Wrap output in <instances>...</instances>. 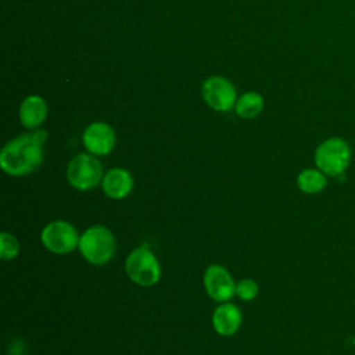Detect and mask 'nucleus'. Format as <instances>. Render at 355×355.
<instances>
[{"label":"nucleus","instance_id":"4468645a","mask_svg":"<svg viewBox=\"0 0 355 355\" xmlns=\"http://www.w3.org/2000/svg\"><path fill=\"white\" fill-rule=\"evenodd\" d=\"M263 108V98L261 94L255 92H247L241 94L234 105V111L239 116L244 119H251L255 118L257 115L261 114Z\"/></svg>","mask_w":355,"mask_h":355},{"label":"nucleus","instance_id":"f257e3e1","mask_svg":"<svg viewBox=\"0 0 355 355\" xmlns=\"http://www.w3.org/2000/svg\"><path fill=\"white\" fill-rule=\"evenodd\" d=\"M46 139L47 132L44 129H35L11 139L0 153L3 172L15 178L35 172L43 164V143Z\"/></svg>","mask_w":355,"mask_h":355},{"label":"nucleus","instance_id":"9b49d317","mask_svg":"<svg viewBox=\"0 0 355 355\" xmlns=\"http://www.w3.org/2000/svg\"><path fill=\"white\" fill-rule=\"evenodd\" d=\"M135 186L133 176L125 168H112L107 171L101 180V189L108 198L123 200L126 198Z\"/></svg>","mask_w":355,"mask_h":355},{"label":"nucleus","instance_id":"9d476101","mask_svg":"<svg viewBox=\"0 0 355 355\" xmlns=\"http://www.w3.org/2000/svg\"><path fill=\"white\" fill-rule=\"evenodd\" d=\"M214 330L222 337H230L236 334L241 326L243 315L239 306L232 302H220L211 316Z\"/></svg>","mask_w":355,"mask_h":355},{"label":"nucleus","instance_id":"f03ea898","mask_svg":"<svg viewBox=\"0 0 355 355\" xmlns=\"http://www.w3.org/2000/svg\"><path fill=\"white\" fill-rule=\"evenodd\" d=\"M78 250L89 263L101 266L114 258L116 240L107 226L94 225L80 234Z\"/></svg>","mask_w":355,"mask_h":355},{"label":"nucleus","instance_id":"2eb2a0df","mask_svg":"<svg viewBox=\"0 0 355 355\" xmlns=\"http://www.w3.org/2000/svg\"><path fill=\"white\" fill-rule=\"evenodd\" d=\"M21 250V244L18 239L8 233V232H1L0 234V257L4 261H11L18 257Z\"/></svg>","mask_w":355,"mask_h":355},{"label":"nucleus","instance_id":"20e7f679","mask_svg":"<svg viewBox=\"0 0 355 355\" xmlns=\"http://www.w3.org/2000/svg\"><path fill=\"white\" fill-rule=\"evenodd\" d=\"M65 176L73 189L89 191L101 184L104 172L103 165L96 155L90 153H79L68 162Z\"/></svg>","mask_w":355,"mask_h":355},{"label":"nucleus","instance_id":"6e6552de","mask_svg":"<svg viewBox=\"0 0 355 355\" xmlns=\"http://www.w3.org/2000/svg\"><path fill=\"white\" fill-rule=\"evenodd\" d=\"M202 282L205 293L215 302H227L236 295V282L223 265H209L204 272Z\"/></svg>","mask_w":355,"mask_h":355},{"label":"nucleus","instance_id":"423d86ee","mask_svg":"<svg viewBox=\"0 0 355 355\" xmlns=\"http://www.w3.org/2000/svg\"><path fill=\"white\" fill-rule=\"evenodd\" d=\"M79 239L80 234L78 233L76 227L64 219L51 220L42 229L40 233L43 247L51 254L57 255H65L75 251L79 245Z\"/></svg>","mask_w":355,"mask_h":355},{"label":"nucleus","instance_id":"f8f14e48","mask_svg":"<svg viewBox=\"0 0 355 355\" xmlns=\"http://www.w3.org/2000/svg\"><path fill=\"white\" fill-rule=\"evenodd\" d=\"M47 116V104L43 97L31 94L19 105V121L26 129H37Z\"/></svg>","mask_w":355,"mask_h":355},{"label":"nucleus","instance_id":"1a4fd4ad","mask_svg":"<svg viewBox=\"0 0 355 355\" xmlns=\"http://www.w3.org/2000/svg\"><path fill=\"white\" fill-rule=\"evenodd\" d=\"M82 140L87 153L96 157H103L114 150L116 136L108 123L97 121L85 129Z\"/></svg>","mask_w":355,"mask_h":355},{"label":"nucleus","instance_id":"ddd939ff","mask_svg":"<svg viewBox=\"0 0 355 355\" xmlns=\"http://www.w3.org/2000/svg\"><path fill=\"white\" fill-rule=\"evenodd\" d=\"M327 178L318 168H306L298 173L297 186L305 194H319L326 189Z\"/></svg>","mask_w":355,"mask_h":355},{"label":"nucleus","instance_id":"7ed1b4c3","mask_svg":"<svg viewBox=\"0 0 355 355\" xmlns=\"http://www.w3.org/2000/svg\"><path fill=\"white\" fill-rule=\"evenodd\" d=\"M315 165L329 178H340L351 162V147L341 137H329L315 150Z\"/></svg>","mask_w":355,"mask_h":355},{"label":"nucleus","instance_id":"0eeeda50","mask_svg":"<svg viewBox=\"0 0 355 355\" xmlns=\"http://www.w3.org/2000/svg\"><path fill=\"white\" fill-rule=\"evenodd\" d=\"M204 101L215 111L227 112L237 101V94L233 83L222 76H211L204 80L201 87Z\"/></svg>","mask_w":355,"mask_h":355},{"label":"nucleus","instance_id":"dca6fc26","mask_svg":"<svg viewBox=\"0 0 355 355\" xmlns=\"http://www.w3.org/2000/svg\"><path fill=\"white\" fill-rule=\"evenodd\" d=\"M259 291L258 283L250 277L241 279L239 282H236V295L241 300V301H252L257 298Z\"/></svg>","mask_w":355,"mask_h":355},{"label":"nucleus","instance_id":"39448f33","mask_svg":"<svg viewBox=\"0 0 355 355\" xmlns=\"http://www.w3.org/2000/svg\"><path fill=\"white\" fill-rule=\"evenodd\" d=\"M125 272L128 277L140 287L155 286L161 279L159 261L147 247H137L128 254Z\"/></svg>","mask_w":355,"mask_h":355}]
</instances>
